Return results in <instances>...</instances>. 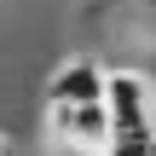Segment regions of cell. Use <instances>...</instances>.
<instances>
[{"mask_svg":"<svg viewBox=\"0 0 156 156\" xmlns=\"http://www.w3.org/2000/svg\"><path fill=\"white\" fill-rule=\"evenodd\" d=\"M0 156H12V139H6V133H0Z\"/></svg>","mask_w":156,"mask_h":156,"instance_id":"5b68a950","label":"cell"},{"mask_svg":"<svg viewBox=\"0 0 156 156\" xmlns=\"http://www.w3.org/2000/svg\"><path fill=\"white\" fill-rule=\"evenodd\" d=\"M46 122H52V133H58L64 145H75L81 156H110V145H116V116H110V104H75V110L46 104Z\"/></svg>","mask_w":156,"mask_h":156,"instance_id":"7a4b0ae2","label":"cell"},{"mask_svg":"<svg viewBox=\"0 0 156 156\" xmlns=\"http://www.w3.org/2000/svg\"><path fill=\"white\" fill-rule=\"evenodd\" d=\"M110 156H151L145 145H110Z\"/></svg>","mask_w":156,"mask_h":156,"instance_id":"277c9868","label":"cell"},{"mask_svg":"<svg viewBox=\"0 0 156 156\" xmlns=\"http://www.w3.org/2000/svg\"><path fill=\"white\" fill-rule=\"evenodd\" d=\"M104 93H110V69H98L93 58H69V64L52 69V81H46V104H64V110H75V104H104Z\"/></svg>","mask_w":156,"mask_h":156,"instance_id":"3957f363","label":"cell"},{"mask_svg":"<svg viewBox=\"0 0 156 156\" xmlns=\"http://www.w3.org/2000/svg\"><path fill=\"white\" fill-rule=\"evenodd\" d=\"M110 116H116V145H151L156 133V93L139 69H110V93H104Z\"/></svg>","mask_w":156,"mask_h":156,"instance_id":"6da1fadb","label":"cell"}]
</instances>
